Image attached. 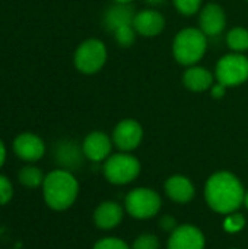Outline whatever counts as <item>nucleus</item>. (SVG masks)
<instances>
[{"mask_svg": "<svg viewBox=\"0 0 248 249\" xmlns=\"http://www.w3.org/2000/svg\"><path fill=\"white\" fill-rule=\"evenodd\" d=\"M4 158H6V149H4L3 142L0 140V168H1V165L4 163Z\"/></svg>", "mask_w": 248, "mask_h": 249, "instance_id": "29", "label": "nucleus"}, {"mask_svg": "<svg viewBox=\"0 0 248 249\" xmlns=\"http://www.w3.org/2000/svg\"><path fill=\"white\" fill-rule=\"evenodd\" d=\"M165 194L170 200L178 204L190 203L196 196V188L193 182L184 175H172L165 181Z\"/></svg>", "mask_w": 248, "mask_h": 249, "instance_id": "14", "label": "nucleus"}, {"mask_svg": "<svg viewBox=\"0 0 248 249\" xmlns=\"http://www.w3.org/2000/svg\"><path fill=\"white\" fill-rule=\"evenodd\" d=\"M113 143L120 152H132L139 147L143 140V128L133 118L121 120L113 131Z\"/></svg>", "mask_w": 248, "mask_h": 249, "instance_id": "8", "label": "nucleus"}, {"mask_svg": "<svg viewBox=\"0 0 248 249\" xmlns=\"http://www.w3.org/2000/svg\"><path fill=\"white\" fill-rule=\"evenodd\" d=\"M148 4H151V6H159V4H162L164 3V0H145Z\"/></svg>", "mask_w": 248, "mask_h": 249, "instance_id": "30", "label": "nucleus"}, {"mask_svg": "<svg viewBox=\"0 0 248 249\" xmlns=\"http://www.w3.org/2000/svg\"><path fill=\"white\" fill-rule=\"evenodd\" d=\"M208 51V35L200 28H184L172 41V55L181 66H196Z\"/></svg>", "mask_w": 248, "mask_h": 249, "instance_id": "3", "label": "nucleus"}, {"mask_svg": "<svg viewBox=\"0 0 248 249\" xmlns=\"http://www.w3.org/2000/svg\"><path fill=\"white\" fill-rule=\"evenodd\" d=\"M18 178H19L20 184L28 187V188H37V187L42 185L44 179H45V177L42 175L41 169L37 168V166H32V165L22 168L19 175H18Z\"/></svg>", "mask_w": 248, "mask_h": 249, "instance_id": "20", "label": "nucleus"}, {"mask_svg": "<svg viewBox=\"0 0 248 249\" xmlns=\"http://www.w3.org/2000/svg\"><path fill=\"white\" fill-rule=\"evenodd\" d=\"M124 210L115 201H104L94 212V222L102 231H111L123 220Z\"/></svg>", "mask_w": 248, "mask_h": 249, "instance_id": "16", "label": "nucleus"}, {"mask_svg": "<svg viewBox=\"0 0 248 249\" xmlns=\"http://www.w3.org/2000/svg\"><path fill=\"white\" fill-rule=\"evenodd\" d=\"M246 190L232 172L219 171L210 175L205 185V200L208 206L219 214L235 213L244 206Z\"/></svg>", "mask_w": 248, "mask_h": 249, "instance_id": "1", "label": "nucleus"}, {"mask_svg": "<svg viewBox=\"0 0 248 249\" xmlns=\"http://www.w3.org/2000/svg\"><path fill=\"white\" fill-rule=\"evenodd\" d=\"M247 220L243 214L240 213H231V214H227L225 219H224V231L228 232V233H238L244 229Z\"/></svg>", "mask_w": 248, "mask_h": 249, "instance_id": "22", "label": "nucleus"}, {"mask_svg": "<svg viewBox=\"0 0 248 249\" xmlns=\"http://www.w3.org/2000/svg\"><path fill=\"white\" fill-rule=\"evenodd\" d=\"M83 156V150L79 149L77 144L73 142H61L56 147V160L66 171L77 169L82 165Z\"/></svg>", "mask_w": 248, "mask_h": 249, "instance_id": "18", "label": "nucleus"}, {"mask_svg": "<svg viewBox=\"0 0 248 249\" xmlns=\"http://www.w3.org/2000/svg\"><path fill=\"white\" fill-rule=\"evenodd\" d=\"M113 139L104 131H92L89 133L82 144V150L85 158L92 162H105L111 156L113 150Z\"/></svg>", "mask_w": 248, "mask_h": 249, "instance_id": "11", "label": "nucleus"}, {"mask_svg": "<svg viewBox=\"0 0 248 249\" xmlns=\"http://www.w3.org/2000/svg\"><path fill=\"white\" fill-rule=\"evenodd\" d=\"M113 36H114V41L123 47V48H129L134 44L136 41V36H137V32L136 29L133 28V25H126V26H121L118 29H115L113 32Z\"/></svg>", "mask_w": 248, "mask_h": 249, "instance_id": "21", "label": "nucleus"}, {"mask_svg": "<svg viewBox=\"0 0 248 249\" xmlns=\"http://www.w3.org/2000/svg\"><path fill=\"white\" fill-rule=\"evenodd\" d=\"M227 45L231 53H246L248 51V29L243 26L232 28L227 34Z\"/></svg>", "mask_w": 248, "mask_h": 249, "instance_id": "19", "label": "nucleus"}, {"mask_svg": "<svg viewBox=\"0 0 248 249\" xmlns=\"http://www.w3.org/2000/svg\"><path fill=\"white\" fill-rule=\"evenodd\" d=\"M203 232L194 225H178L170 235L167 249H205Z\"/></svg>", "mask_w": 248, "mask_h": 249, "instance_id": "9", "label": "nucleus"}, {"mask_svg": "<svg viewBox=\"0 0 248 249\" xmlns=\"http://www.w3.org/2000/svg\"><path fill=\"white\" fill-rule=\"evenodd\" d=\"M161 196L151 188L139 187L132 190L124 198L126 212L137 220H148L156 216L161 210Z\"/></svg>", "mask_w": 248, "mask_h": 249, "instance_id": "5", "label": "nucleus"}, {"mask_svg": "<svg viewBox=\"0 0 248 249\" xmlns=\"http://www.w3.org/2000/svg\"><path fill=\"white\" fill-rule=\"evenodd\" d=\"M177 226H178V223H177L175 217L171 216V214H165L159 220V228L162 231H165V232H172Z\"/></svg>", "mask_w": 248, "mask_h": 249, "instance_id": "27", "label": "nucleus"}, {"mask_svg": "<svg viewBox=\"0 0 248 249\" xmlns=\"http://www.w3.org/2000/svg\"><path fill=\"white\" fill-rule=\"evenodd\" d=\"M12 196H13V187H12L10 181L6 177L0 175V206L7 204L10 201Z\"/></svg>", "mask_w": 248, "mask_h": 249, "instance_id": "26", "label": "nucleus"}, {"mask_svg": "<svg viewBox=\"0 0 248 249\" xmlns=\"http://www.w3.org/2000/svg\"><path fill=\"white\" fill-rule=\"evenodd\" d=\"M215 74H212L210 70L202 66H190L187 70L183 73V85L196 93L210 90V88L215 83Z\"/></svg>", "mask_w": 248, "mask_h": 249, "instance_id": "15", "label": "nucleus"}, {"mask_svg": "<svg viewBox=\"0 0 248 249\" xmlns=\"http://www.w3.org/2000/svg\"><path fill=\"white\" fill-rule=\"evenodd\" d=\"M174 7L184 16H193L202 9L203 0H172Z\"/></svg>", "mask_w": 248, "mask_h": 249, "instance_id": "23", "label": "nucleus"}, {"mask_svg": "<svg viewBox=\"0 0 248 249\" xmlns=\"http://www.w3.org/2000/svg\"><path fill=\"white\" fill-rule=\"evenodd\" d=\"M244 206H246V209L248 210V191H246V197H244Z\"/></svg>", "mask_w": 248, "mask_h": 249, "instance_id": "31", "label": "nucleus"}, {"mask_svg": "<svg viewBox=\"0 0 248 249\" xmlns=\"http://www.w3.org/2000/svg\"><path fill=\"white\" fill-rule=\"evenodd\" d=\"M133 28L136 29L137 35L146 38L158 36L165 28V18L153 7L143 9L140 12H136V16L133 19Z\"/></svg>", "mask_w": 248, "mask_h": 249, "instance_id": "12", "label": "nucleus"}, {"mask_svg": "<svg viewBox=\"0 0 248 249\" xmlns=\"http://www.w3.org/2000/svg\"><path fill=\"white\" fill-rule=\"evenodd\" d=\"M227 86H224L222 83H219V82H215L213 83V86L210 88V95H212V98H215V99H221V98H224L225 96V93H227Z\"/></svg>", "mask_w": 248, "mask_h": 249, "instance_id": "28", "label": "nucleus"}, {"mask_svg": "<svg viewBox=\"0 0 248 249\" xmlns=\"http://www.w3.org/2000/svg\"><path fill=\"white\" fill-rule=\"evenodd\" d=\"M13 150L16 156L26 162H37L45 153V144L41 137L32 133L19 134L13 142Z\"/></svg>", "mask_w": 248, "mask_h": 249, "instance_id": "13", "label": "nucleus"}, {"mask_svg": "<svg viewBox=\"0 0 248 249\" xmlns=\"http://www.w3.org/2000/svg\"><path fill=\"white\" fill-rule=\"evenodd\" d=\"M161 248V244H159V239L152 235V233H143V235H139L133 245L132 249H159Z\"/></svg>", "mask_w": 248, "mask_h": 249, "instance_id": "24", "label": "nucleus"}, {"mask_svg": "<svg viewBox=\"0 0 248 249\" xmlns=\"http://www.w3.org/2000/svg\"><path fill=\"white\" fill-rule=\"evenodd\" d=\"M134 16L136 12L130 3H114L104 13V26L108 31L114 32L121 26L133 25Z\"/></svg>", "mask_w": 248, "mask_h": 249, "instance_id": "17", "label": "nucleus"}, {"mask_svg": "<svg viewBox=\"0 0 248 249\" xmlns=\"http://www.w3.org/2000/svg\"><path fill=\"white\" fill-rule=\"evenodd\" d=\"M140 162L129 152H120L111 155L104 162V175L108 182L114 185H126L133 182L140 174Z\"/></svg>", "mask_w": 248, "mask_h": 249, "instance_id": "4", "label": "nucleus"}, {"mask_svg": "<svg viewBox=\"0 0 248 249\" xmlns=\"http://www.w3.org/2000/svg\"><path fill=\"white\" fill-rule=\"evenodd\" d=\"M114 3H132L133 0H113Z\"/></svg>", "mask_w": 248, "mask_h": 249, "instance_id": "32", "label": "nucleus"}, {"mask_svg": "<svg viewBox=\"0 0 248 249\" xmlns=\"http://www.w3.org/2000/svg\"><path fill=\"white\" fill-rule=\"evenodd\" d=\"M215 80L227 88L241 86L248 80V58L240 53L221 57L215 66Z\"/></svg>", "mask_w": 248, "mask_h": 249, "instance_id": "6", "label": "nucleus"}, {"mask_svg": "<svg viewBox=\"0 0 248 249\" xmlns=\"http://www.w3.org/2000/svg\"><path fill=\"white\" fill-rule=\"evenodd\" d=\"M94 249H130V247L120 238H114V236H110V238H102L99 239L95 245Z\"/></svg>", "mask_w": 248, "mask_h": 249, "instance_id": "25", "label": "nucleus"}, {"mask_svg": "<svg viewBox=\"0 0 248 249\" xmlns=\"http://www.w3.org/2000/svg\"><path fill=\"white\" fill-rule=\"evenodd\" d=\"M232 249H238V248H232Z\"/></svg>", "mask_w": 248, "mask_h": 249, "instance_id": "33", "label": "nucleus"}, {"mask_svg": "<svg viewBox=\"0 0 248 249\" xmlns=\"http://www.w3.org/2000/svg\"><path fill=\"white\" fill-rule=\"evenodd\" d=\"M247 1H248V0H247Z\"/></svg>", "mask_w": 248, "mask_h": 249, "instance_id": "34", "label": "nucleus"}, {"mask_svg": "<svg viewBox=\"0 0 248 249\" xmlns=\"http://www.w3.org/2000/svg\"><path fill=\"white\" fill-rule=\"evenodd\" d=\"M107 47L101 39L89 38L83 41L75 51V67L83 74L98 73L107 63Z\"/></svg>", "mask_w": 248, "mask_h": 249, "instance_id": "7", "label": "nucleus"}, {"mask_svg": "<svg viewBox=\"0 0 248 249\" xmlns=\"http://www.w3.org/2000/svg\"><path fill=\"white\" fill-rule=\"evenodd\" d=\"M227 26V15L221 4L208 3L200 9L199 28L209 36H218L224 32Z\"/></svg>", "mask_w": 248, "mask_h": 249, "instance_id": "10", "label": "nucleus"}, {"mask_svg": "<svg viewBox=\"0 0 248 249\" xmlns=\"http://www.w3.org/2000/svg\"><path fill=\"white\" fill-rule=\"evenodd\" d=\"M44 200L53 210L63 212L73 206L79 194V184L73 174L66 169L50 172L42 184Z\"/></svg>", "mask_w": 248, "mask_h": 249, "instance_id": "2", "label": "nucleus"}]
</instances>
